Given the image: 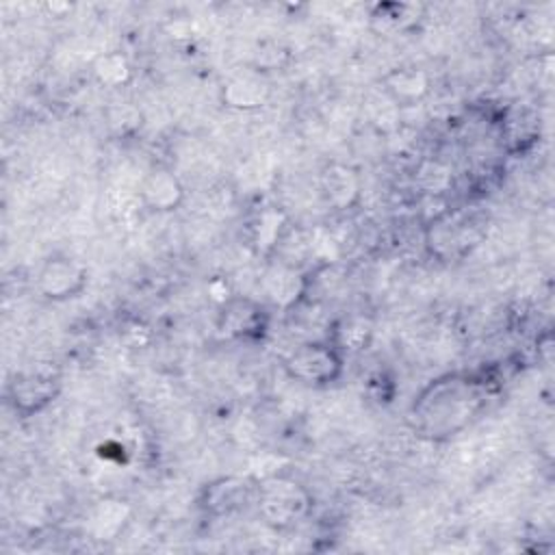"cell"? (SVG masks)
Listing matches in <instances>:
<instances>
[{"instance_id":"5b68a950","label":"cell","mask_w":555,"mask_h":555,"mask_svg":"<svg viewBox=\"0 0 555 555\" xmlns=\"http://www.w3.org/2000/svg\"><path fill=\"white\" fill-rule=\"evenodd\" d=\"M221 95L228 106L251 111L262 106L264 100L269 98V82L258 67L241 69L225 80Z\"/></svg>"},{"instance_id":"3957f363","label":"cell","mask_w":555,"mask_h":555,"mask_svg":"<svg viewBox=\"0 0 555 555\" xmlns=\"http://www.w3.org/2000/svg\"><path fill=\"white\" fill-rule=\"evenodd\" d=\"M286 369L306 384H330L340 375L343 358L330 343H306L288 353Z\"/></svg>"},{"instance_id":"7c38bea8","label":"cell","mask_w":555,"mask_h":555,"mask_svg":"<svg viewBox=\"0 0 555 555\" xmlns=\"http://www.w3.org/2000/svg\"><path fill=\"white\" fill-rule=\"evenodd\" d=\"M93 74L102 85L108 87H121L130 80V63L121 52H104L93 61Z\"/></svg>"},{"instance_id":"ba28073f","label":"cell","mask_w":555,"mask_h":555,"mask_svg":"<svg viewBox=\"0 0 555 555\" xmlns=\"http://www.w3.org/2000/svg\"><path fill=\"white\" fill-rule=\"evenodd\" d=\"M384 95L397 106H412L429 91V76L414 65H401L384 76Z\"/></svg>"},{"instance_id":"8992f818","label":"cell","mask_w":555,"mask_h":555,"mask_svg":"<svg viewBox=\"0 0 555 555\" xmlns=\"http://www.w3.org/2000/svg\"><path fill=\"white\" fill-rule=\"evenodd\" d=\"M56 395V379L41 371L20 373L9 388L11 403L24 414H33L48 405Z\"/></svg>"},{"instance_id":"30bf717a","label":"cell","mask_w":555,"mask_h":555,"mask_svg":"<svg viewBox=\"0 0 555 555\" xmlns=\"http://www.w3.org/2000/svg\"><path fill=\"white\" fill-rule=\"evenodd\" d=\"M321 189L330 204H334L338 208H347L358 197L360 184H358V176L353 169H349L345 165H330L323 171Z\"/></svg>"},{"instance_id":"52a82bcc","label":"cell","mask_w":555,"mask_h":555,"mask_svg":"<svg viewBox=\"0 0 555 555\" xmlns=\"http://www.w3.org/2000/svg\"><path fill=\"white\" fill-rule=\"evenodd\" d=\"M223 310L219 314V330L225 336L236 338H254L264 327V314L262 308L251 299L230 297L225 304H221Z\"/></svg>"},{"instance_id":"8fae6325","label":"cell","mask_w":555,"mask_h":555,"mask_svg":"<svg viewBox=\"0 0 555 555\" xmlns=\"http://www.w3.org/2000/svg\"><path fill=\"white\" fill-rule=\"evenodd\" d=\"M373 20L382 22L384 30H408L418 24L423 17V7L421 4H410V2H388V4H375Z\"/></svg>"},{"instance_id":"7a4b0ae2","label":"cell","mask_w":555,"mask_h":555,"mask_svg":"<svg viewBox=\"0 0 555 555\" xmlns=\"http://www.w3.org/2000/svg\"><path fill=\"white\" fill-rule=\"evenodd\" d=\"M258 507L273 527H291L308 512V494L286 477L264 479L258 488Z\"/></svg>"},{"instance_id":"6da1fadb","label":"cell","mask_w":555,"mask_h":555,"mask_svg":"<svg viewBox=\"0 0 555 555\" xmlns=\"http://www.w3.org/2000/svg\"><path fill=\"white\" fill-rule=\"evenodd\" d=\"M479 405V395L470 382L453 379L434 384L416 403L418 425L425 434L449 436L457 431Z\"/></svg>"},{"instance_id":"4fadbf2b","label":"cell","mask_w":555,"mask_h":555,"mask_svg":"<svg viewBox=\"0 0 555 555\" xmlns=\"http://www.w3.org/2000/svg\"><path fill=\"white\" fill-rule=\"evenodd\" d=\"M264 288L271 295L273 301L286 304L297 297L299 293V280L297 273L288 267H273L264 275Z\"/></svg>"},{"instance_id":"277c9868","label":"cell","mask_w":555,"mask_h":555,"mask_svg":"<svg viewBox=\"0 0 555 555\" xmlns=\"http://www.w3.org/2000/svg\"><path fill=\"white\" fill-rule=\"evenodd\" d=\"M87 284V271L69 256H50L37 275V286L43 297L63 301L76 297Z\"/></svg>"},{"instance_id":"9c48e42d","label":"cell","mask_w":555,"mask_h":555,"mask_svg":"<svg viewBox=\"0 0 555 555\" xmlns=\"http://www.w3.org/2000/svg\"><path fill=\"white\" fill-rule=\"evenodd\" d=\"M139 195L147 208L167 212V210L178 208V204L184 197V191H182L180 180L171 171L154 169L143 178Z\"/></svg>"}]
</instances>
